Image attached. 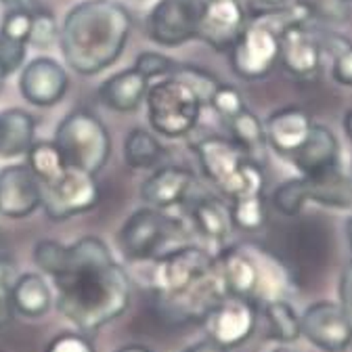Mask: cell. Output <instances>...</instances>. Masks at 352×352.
Masks as SVG:
<instances>
[{
	"instance_id": "obj_25",
	"label": "cell",
	"mask_w": 352,
	"mask_h": 352,
	"mask_svg": "<svg viewBox=\"0 0 352 352\" xmlns=\"http://www.w3.org/2000/svg\"><path fill=\"white\" fill-rule=\"evenodd\" d=\"M36 137V120L19 107L0 111V157H21L30 151Z\"/></svg>"
},
{
	"instance_id": "obj_6",
	"label": "cell",
	"mask_w": 352,
	"mask_h": 352,
	"mask_svg": "<svg viewBox=\"0 0 352 352\" xmlns=\"http://www.w3.org/2000/svg\"><path fill=\"white\" fill-rule=\"evenodd\" d=\"M53 143L69 168L95 176L105 168L111 155V139L105 124L86 109H76L61 120Z\"/></svg>"
},
{
	"instance_id": "obj_29",
	"label": "cell",
	"mask_w": 352,
	"mask_h": 352,
	"mask_svg": "<svg viewBox=\"0 0 352 352\" xmlns=\"http://www.w3.org/2000/svg\"><path fill=\"white\" fill-rule=\"evenodd\" d=\"M25 166L32 170L40 187L55 183L67 170V164L53 141H34V145L25 153Z\"/></svg>"
},
{
	"instance_id": "obj_27",
	"label": "cell",
	"mask_w": 352,
	"mask_h": 352,
	"mask_svg": "<svg viewBox=\"0 0 352 352\" xmlns=\"http://www.w3.org/2000/svg\"><path fill=\"white\" fill-rule=\"evenodd\" d=\"M164 160V145L145 128H132L124 139V162L132 170H151Z\"/></svg>"
},
{
	"instance_id": "obj_20",
	"label": "cell",
	"mask_w": 352,
	"mask_h": 352,
	"mask_svg": "<svg viewBox=\"0 0 352 352\" xmlns=\"http://www.w3.org/2000/svg\"><path fill=\"white\" fill-rule=\"evenodd\" d=\"M315 122L311 113L300 107H281L273 111L264 124L267 145L281 157L292 160L298 149L306 143Z\"/></svg>"
},
{
	"instance_id": "obj_49",
	"label": "cell",
	"mask_w": 352,
	"mask_h": 352,
	"mask_svg": "<svg viewBox=\"0 0 352 352\" xmlns=\"http://www.w3.org/2000/svg\"><path fill=\"white\" fill-rule=\"evenodd\" d=\"M0 248H3V241H0Z\"/></svg>"
},
{
	"instance_id": "obj_38",
	"label": "cell",
	"mask_w": 352,
	"mask_h": 352,
	"mask_svg": "<svg viewBox=\"0 0 352 352\" xmlns=\"http://www.w3.org/2000/svg\"><path fill=\"white\" fill-rule=\"evenodd\" d=\"M44 352H97V348L93 346V342L88 340L82 333L76 331H63L59 336H55Z\"/></svg>"
},
{
	"instance_id": "obj_32",
	"label": "cell",
	"mask_w": 352,
	"mask_h": 352,
	"mask_svg": "<svg viewBox=\"0 0 352 352\" xmlns=\"http://www.w3.org/2000/svg\"><path fill=\"white\" fill-rule=\"evenodd\" d=\"M231 218H233V227L256 233L264 225H267V201L264 195H252V197H241L231 201Z\"/></svg>"
},
{
	"instance_id": "obj_13",
	"label": "cell",
	"mask_w": 352,
	"mask_h": 352,
	"mask_svg": "<svg viewBox=\"0 0 352 352\" xmlns=\"http://www.w3.org/2000/svg\"><path fill=\"white\" fill-rule=\"evenodd\" d=\"M201 0H157L147 17V36L164 49L197 40Z\"/></svg>"
},
{
	"instance_id": "obj_21",
	"label": "cell",
	"mask_w": 352,
	"mask_h": 352,
	"mask_svg": "<svg viewBox=\"0 0 352 352\" xmlns=\"http://www.w3.org/2000/svg\"><path fill=\"white\" fill-rule=\"evenodd\" d=\"M289 162L298 168L302 176L329 172L340 166V143L327 126L315 124L306 143Z\"/></svg>"
},
{
	"instance_id": "obj_47",
	"label": "cell",
	"mask_w": 352,
	"mask_h": 352,
	"mask_svg": "<svg viewBox=\"0 0 352 352\" xmlns=\"http://www.w3.org/2000/svg\"><path fill=\"white\" fill-rule=\"evenodd\" d=\"M273 352H296V350H292V348H285V346H281V348H275Z\"/></svg>"
},
{
	"instance_id": "obj_22",
	"label": "cell",
	"mask_w": 352,
	"mask_h": 352,
	"mask_svg": "<svg viewBox=\"0 0 352 352\" xmlns=\"http://www.w3.org/2000/svg\"><path fill=\"white\" fill-rule=\"evenodd\" d=\"M147 91H149V80L137 67H128L109 76L99 86V99L105 107L113 111L130 113L143 105Z\"/></svg>"
},
{
	"instance_id": "obj_39",
	"label": "cell",
	"mask_w": 352,
	"mask_h": 352,
	"mask_svg": "<svg viewBox=\"0 0 352 352\" xmlns=\"http://www.w3.org/2000/svg\"><path fill=\"white\" fill-rule=\"evenodd\" d=\"M340 308L344 311L350 327H352V260H348L342 269V275H340Z\"/></svg>"
},
{
	"instance_id": "obj_30",
	"label": "cell",
	"mask_w": 352,
	"mask_h": 352,
	"mask_svg": "<svg viewBox=\"0 0 352 352\" xmlns=\"http://www.w3.org/2000/svg\"><path fill=\"white\" fill-rule=\"evenodd\" d=\"M229 132H231V141L237 143L250 157L256 160L258 153L264 151L267 147V135H264V124L260 122V118L250 111L248 107L241 109L237 116H233L229 122Z\"/></svg>"
},
{
	"instance_id": "obj_44",
	"label": "cell",
	"mask_w": 352,
	"mask_h": 352,
	"mask_svg": "<svg viewBox=\"0 0 352 352\" xmlns=\"http://www.w3.org/2000/svg\"><path fill=\"white\" fill-rule=\"evenodd\" d=\"M344 132L348 135V139L352 141V109H348L346 116H344Z\"/></svg>"
},
{
	"instance_id": "obj_36",
	"label": "cell",
	"mask_w": 352,
	"mask_h": 352,
	"mask_svg": "<svg viewBox=\"0 0 352 352\" xmlns=\"http://www.w3.org/2000/svg\"><path fill=\"white\" fill-rule=\"evenodd\" d=\"M208 105L212 107V111L216 116H220L225 122H229L233 116H237L241 109H245L241 93L237 91L235 86H229V84H223V82H220V86L214 91Z\"/></svg>"
},
{
	"instance_id": "obj_46",
	"label": "cell",
	"mask_w": 352,
	"mask_h": 352,
	"mask_svg": "<svg viewBox=\"0 0 352 352\" xmlns=\"http://www.w3.org/2000/svg\"><path fill=\"white\" fill-rule=\"evenodd\" d=\"M5 80H7V76L3 69H0V93H3V88H5Z\"/></svg>"
},
{
	"instance_id": "obj_17",
	"label": "cell",
	"mask_w": 352,
	"mask_h": 352,
	"mask_svg": "<svg viewBox=\"0 0 352 352\" xmlns=\"http://www.w3.org/2000/svg\"><path fill=\"white\" fill-rule=\"evenodd\" d=\"M19 93L34 107H53L63 101L69 76L53 57H36L19 69Z\"/></svg>"
},
{
	"instance_id": "obj_10",
	"label": "cell",
	"mask_w": 352,
	"mask_h": 352,
	"mask_svg": "<svg viewBox=\"0 0 352 352\" xmlns=\"http://www.w3.org/2000/svg\"><path fill=\"white\" fill-rule=\"evenodd\" d=\"M294 9L298 15L279 28V63L294 78L311 82L321 74L323 42L300 5Z\"/></svg>"
},
{
	"instance_id": "obj_15",
	"label": "cell",
	"mask_w": 352,
	"mask_h": 352,
	"mask_svg": "<svg viewBox=\"0 0 352 352\" xmlns=\"http://www.w3.org/2000/svg\"><path fill=\"white\" fill-rule=\"evenodd\" d=\"M245 23L248 15L241 0H201L197 40H204L216 53H229Z\"/></svg>"
},
{
	"instance_id": "obj_9",
	"label": "cell",
	"mask_w": 352,
	"mask_h": 352,
	"mask_svg": "<svg viewBox=\"0 0 352 352\" xmlns=\"http://www.w3.org/2000/svg\"><path fill=\"white\" fill-rule=\"evenodd\" d=\"M229 61L241 80L267 78L279 63V30L264 15L254 17L229 49Z\"/></svg>"
},
{
	"instance_id": "obj_18",
	"label": "cell",
	"mask_w": 352,
	"mask_h": 352,
	"mask_svg": "<svg viewBox=\"0 0 352 352\" xmlns=\"http://www.w3.org/2000/svg\"><path fill=\"white\" fill-rule=\"evenodd\" d=\"M40 208V183L25 164L0 168V216L28 218Z\"/></svg>"
},
{
	"instance_id": "obj_4",
	"label": "cell",
	"mask_w": 352,
	"mask_h": 352,
	"mask_svg": "<svg viewBox=\"0 0 352 352\" xmlns=\"http://www.w3.org/2000/svg\"><path fill=\"white\" fill-rule=\"evenodd\" d=\"M206 179L231 201L252 195H264V176L258 160L250 157L227 137H206L193 145Z\"/></svg>"
},
{
	"instance_id": "obj_12",
	"label": "cell",
	"mask_w": 352,
	"mask_h": 352,
	"mask_svg": "<svg viewBox=\"0 0 352 352\" xmlns=\"http://www.w3.org/2000/svg\"><path fill=\"white\" fill-rule=\"evenodd\" d=\"M258 311L260 306L248 298L225 296L208 308L199 323L210 342L231 350L245 344L254 336L258 325Z\"/></svg>"
},
{
	"instance_id": "obj_19",
	"label": "cell",
	"mask_w": 352,
	"mask_h": 352,
	"mask_svg": "<svg viewBox=\"0 0 352 352\" xmlns=\"http://www.w3.org/2000/svg\"><path fill=\"white\" fill-rule=\"evenodd\" d=\"M195 189V174L183 166L157 168L141 185V199L155 210H170L191 199Z\"/></svg>"
},
{
	"instance_id": "obj_42",
	"label": "cell",
	"mask_w": 352,
	"mask_h": 352,
	"mask_svg": "<svg viewBox=\"0 0 352 352\" xmlns=\"http://www.w3.org/2000/svg\"><path fill=\"white\" fill-rule=\"evenodd\" d=\"M185 352H227V350H225V348H220V346H216L214 342H210V340L206 338V340H201V342L189 346Z\"/></svg>"
},
{
	"instance_id": "obj_8",
	"label": "cell",
	"mask_w": 352,
	"mask_h": 352,
	"mask_svg": "<svg viewBox=\"0 0 352 352\" xmlns=\"http://www.w3.org/2000/svg\"><path fill=\"white\" fill-rule=\"evenodd\" d=\"M214 256L199 245H183L153 258L151 287L160 300L181 298L195 289L212 271Z\"/></svg>"
},
{
	"instance_id": "obj_43",
	"label": "cell",
	"mask_w": 352,
	"mask_h": 352,
	"mask_svg": "<svg viewBox=\"0 0 352 352\" xmlns=\"http://www.w3.org/2000/svg\"><path fill=\"white\" fill-rule=\"evenodd\" d=\"M116 352H153V350L143 346V344H126V346L118 348Z\"/></svg>"
},
{
	"instance_id": "obj_3",
	"label": "cell",
	"mask_w": 352,
	"mask_h": 352,
	"mask_svg": "<svg viewBox=\"0 0 352 352\" xmlns=\"http://www.w3.org/2000/svg\"><path fill=\"white\" fill-rule=\"evenodd\" d=\"M212 277L223 296H239L262 306L285 300L289 277L271 252L258 245H231L214 256Z\"/></svg>"
},
{
	"instance_id": "obj_5",
	"label": "cell",
	"mask_w": 352,
	"mask_h": 352,
	"mask_svg": "<svg viewBox=\"0 0 352 352\" xmlns=\"http://www.w3.org/2000/svg\"><path fill=\"white\" fill-rule=\"evenodd\" d=\"M145 103L151 128L166 139H183L191 135L204 109L199 95L176 76L149 84Z\"/></svg>"
},
{
	"instance_id": "obj_16",
	"label": "cell",
	"mask_w": 352,
	"mask_h": 352,
	"mask_svg": "<svg viewBox=\"0 0 352 352\" xmlns=\"http://www.w3.org/2000/svg\"><path fill=\"white\" fill-rule=\"evenodd\" d=\"M302 336L323 352H344L352 344V327L340 304L321 300L300 317Z\"/></svg>"
},
{
	"instance_id": "obj_7",
	"label": "cell",
	"mask_w": 352,
	"mask_h": 352,
	"mask_svg": "<svg viewBox=\"0 0 352 352\" xmlns=\"http://www.w3.org/2000/svg\"><path fill=\"white\" fill-rule=\"evenodd\" d=\"M319 204L338 210L352 208V179L333 168L315 176H298L281 183L273 193V206L285 216H298L306 204Z\"/></svg>"
},
{
	"instance_id": "obj_37",
	"label": "cell",
	"mask_w": 352,
	"mask_h": 352,
	"mask_svg": "<svg viewBox=\"0 0 352 352\" xmlns=\"http://www.w3.org/2000/svg\"><path fill=\"white\" fill-rule=\"evenodd\" d=\"M181 63L164 55V53H141L135 61V65L132 67H137L149 82L155 80V78H168L176 72V67H179Z\"/></svg>"
},
{
	"instance_id": "obj_14",
	"label": "cell",
	"mask_w": 352,
	"mask_h": 352,
	"mask_svg": "<svg viewBox=\"0 0 352 352\" xmlns=\"http://www.w3.org/2000/svg\"><path fill=\"white\" fill-rule=\"evenodd\" d=\"M174 220L164 214V210L141 208L132 212L118 233V243L128 260L143 262L155 258L160 248L170 239Z\"/></svg>"
},
{
	"instance_id": "obj_48",
	"label": "cell",
	"mask_w": 352,
	"mask_h": 352,
	"mask_svg": "<svg viewBox=\"0 0 352 352\" xmlns=\"http://www.w3.org/2000/svg\"><path fill=\"white\" fill-rule=\"evenodd\" d=\"M342 3H350V0H342Z\"/></svg>"
},
{
	"instance_id": "obj_31",
	"label": "cell",
	"mask_w": 352,
	"mask_h": 352,
	"mask_svg": "<svg viewBox=\"0 0 352 352\" xmlns=\"http://www.w3.org/2000/svg\"><path fill=\"white\" fill-rule=\"evenodd\" d=\"M323 51L331 53V78L340 86H352V40L336 34L325 32L321 34Z\"/></svg>"
},
{
	"instance_id": "obj_45",
	"label": "cell",
	"mask_w": 352,
	"mask_h": 352,
	"mask_svg": "<svg viewBox=\"0 0 352 352\" xmlns=\"http://www.w3.org/2000/svg\"><path fill=\"white\" fill-rule=\"evenodd\" d=\"M346 239H348V245H350V252H352V216L346 220Z\"/></svg>"
},
{
	"instance_id": "obj_2",
	"label": "cell",
	"mask_w": 352,
	"mask_h": 352,
	"mask_svg": "<svg viewBox=\"0 0 352 352\" xmlns=\"http://www.w3.org/2000/svg\"><path fill=\"white\" fill-rule=\"evenodd\" d=\"M130 30V11L118 0H84L59 30L63 59L76 74L97 76L122 57Z\"/></svg>"
},
{
	"instance_id": "obj_34",
	"label": "cell",
	"mask_w": 352,
	"mask_h": 352,
	"mask_svg": "<svg viewBox=\"0 0 352 352\" xmlns=\"http://www.w3.org/2000/svg\"><path fill=\"white\" fill-rule=\"evenodd\" d=\"M15 264L9 258L0 256V331L7 329L13 321V283H15Z\"/></svg>"
},
{
	"instance_id": "obj_24",
	"label": "cell",
	"mask_w": 352,
	"mask_h": 352,
	"mask_svg": "<svg viewBox=\"0 0 352 352\" xmlns=\"http://www.w3.org/2000/svg\"><path fill=\"white\" fill-rule=\"evenodd\" d=\"M189 218L193 229L210 239V241H225L233 227V218H231V208L223 199H218L214 195H201L191 199L189 206Z\"/></svg>"
},
{
	"instance_id": "obj_23",
	"label": "cell",
	"mask_w": 352,
	"mask_h": 352,
	"mask_svg": "<svg viewBox=\"0 0 352 352\" xmlns=\"http://www.w3.org/2000/svg\"><path fill=\"white\" fill-rule=\"evenodd\" d=\"M30 23L32 13L28 11H7L0 21V69L5 72L7 78L25 65Z\"/></svg>"
},
{
	"instance_id": "obj_11",
	"label": "cell",
	"mask_w": 352,
	"mask_h": 352,
	"mask_svg": "<svg viewBox=\"0 0 352 352\" xmlns=\"http://www.w3.org/2000/svg\"><path fill=\"white\" fill-rule=\"evenodd\" d=\"M101 199V189L95 174H88L78 168H69L63 176L47 187H40V208L51 220H67L78 214H86L97 208Z\"/></svg>"
},
{
	"instance_id": "obj_35",
	"label": "cell",
	"mask_w": 352,
	"mask_h": 352,
	"mask_svg": "<svg viewBox=\"0 0 352 352\" xmlns=\"http://www.w3.org/2000/svg\"><path fill=\"white\" fill-rule=\"evenodd\" d=\"M172 76L181 78L183 82H187L193 88V91L199 95V99L204 101V105L210 103L214 91L220 86V80L218 78H214L210 72H206V69H201L197 65H179Z\"/></svg>"
},
{
	"instance_id": "obj_26",
	"label": "cell",
	"mask_w": 352,
	"mask_h": 352,
	"mask_svg": "<svg viewBox=\"0 0 352 352\" xmlns=\"http://www.w3.org/2000/svg\"><path fill=\"white\" fill-rule=\"evenodd\" d=\"M53 304V294L51 287L42 275L38 273H23L15 277L13 283V306L15 313L38 319L49 313Z\"/></svg>"
},
{
	"instance_id": "obj_1",
	"label": "cell",
	"mask_w": 352,
	"mask_h": 352,
	"mask_svg": "<svg viewBox=\"0 0 352 352\" xmlns=\"http://www.w3.org/2000/svg\"><path fill=\"white\" fill-rule=\"evenodd\" d=\"M57 287V311L78 329L97 331L124 315L130 283L107 243L95 235L61 245L51 271Z\"/></svg>"
},
{
	"instance_id": "obj_28",
	"label": "cell",
	"mask_w": 352,
	"mask_h": 352,
	"mask_svg": "<svg viewBox=\"0 0 352 352\" xmlns=\"http://www.w3.org/2000/svg\"><path fill=\"white\" fill-rule=\"evenodd\" d=\"M262 315L267 321V336L281 344H292L302 336L300 315L294 311V306L287 300H271L264 302Z\"/></svg>"
},
{
	"instance_id": "obj_33",
	"label": "cell",
	"mask_w": 352,
	"mask_h": 352,
	"mask_svg": "<svg viewBox=\"0 0 352 352\" xmlns=\"http://www.w3.org/2000/svg\"><path fill=\"white\" fill-rule=\"evenodd\" d=\"M55 44H59V25L53 13L47 9H40L32 13V23H30V47L49 51Z\"/></svg>"
},
{
	"instance_id": "obj_41",
	"label": "cell",
	"mask_w": 352,
	"mask_h": 352,
	"mask_svg": "<svg viewBox=\"0 0 352 352\" xmlns=\"http://www.w3.org/2000/svg\"><path fill=\"white\" fill-rule=\"evenodd\" d=\"M0 5H5L7 11H28V13H36L42 9L38 0H0Z\"/></svg>"
},
{
	"instance_id": "obj_40",
	"label": "cell",
	"mask_w": 352,
	"mask_h": 352,
	"mask_svg": "<svg viewBox=\"0 0 352 352\" xmlns=\"http://www.w3.org/2000/svg\"><path fill=\"white\" fill-rule=\"evenodd\" d=\"M300 0H254V5L260 15H275L294 9Z\"/></svg>"
}]
</instances>
